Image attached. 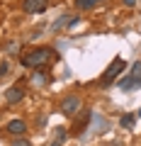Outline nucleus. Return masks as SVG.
<instances>
[{"label":"nucleus","instance_id":"f257e3e1","mask_svg":"<svg viewBox=\"0 0 141 146\" xmlns=\"http://www.w3.org/2000/svg\"><path fill=\"white\" fill-rule=\"evenodd\" d=\"M51 54H54V49H49V46L32 49V51H27L24 56H22V66H27V68H39V66H44V63L51 58Z\"/></svg>","mask_w":141,"mask_h":146},{"label":"nucleus","instance_id":"f03ea898","mask_svg":"<svg viewBox=\"0 0 141 146\" xmlns=\"http://www.w3.org/2000/svg\"><path fill=\"white\" fill-rule=\"evenodd\" d=\"M61 112L66 117L78 115V112H80V98H78V95H68V98H63L61 100Z\"/></svg>","mask_w":141,"mask_h":146},{"label":"nucleus","instance_id":"7ed1b4c3","mask_svg":"<svg viewBox=\"0 0 141 146\" xmlns=\"http://www.w3.org/2000/svg\"><path fill=\"white\" fill-rule=\"evenodd\" d=\"M122 71H124V61H122V58H115V61L110 63V68L105 71V76H102V85H110Z\"/></svg>","mask_w":141,"mask_h":146},{"label":"nucleus","instance_id":"20e7f679","mask_svg":"<svg viewBox=\"0 0 141 146\" xmlns=\"http://www.w3.org/2000/svg\"><path fill=\"white\" fill-rule=\"evenodd\" d=\"M46 3L49 0H24V12H29V15H39V12L46 10Z\"/></svg>","mask_w":141,"mask_h":146},{"label":"nucleus","instance_id":"39448f33","mask_svg":"<svg viewBox=\"0 0 141 146\" xmlns=\"http://www.w3.org/2000/svg\"><path fill=\"white\" fill-rule=\"evenodd\" d=\"M5 131H7V134H12V136H24L27 122H24V119H12V122H7Z\"/></svg>","mask_w":141,"mask_h":146},{"label":"nucleus","instance_id":"423d86ee","mask_svg":"<svg viewBox=\"0 0 141 146\" xmlns=\"http://www.w3.org/2000/svg\"><path fill=\"white\" fill-rule=\"evenodd\" d=\"M22 98H24V88H22V85H12V88H7V93H5V100L10 105L20 102Z\"/></svg>","mask_w":141,"mask_h":146},{"label":"nucleus","instance_id":"0eeeda50","mask_svg":"<svg viewBox=\"0 0 141 146\" xmlns=\"http://www.w3.org/2000/svg\"><path fill=\"white\" fill-rule=\"evenodd\" d=\"M134 85H141L139 80L134 78V76H129V78H124V80H119V88H122V90H131V88H134Z\"/></svg>","mask_w":141,"mask_h":146},{"label":"nucleus","instance_id":"6e6552de","mask_svg":"<svg viewBox=\"0 0 141 146\" xmlns=\"http://www.w3.org/2000/svg\"><path fill=\"white\" fill-rule=\"evenodd\" d=\"M32 83H34V85H46V83H49L46 73H44V71H37L34 76H32Z\"/></svg>","mask_w":141,"mask_h":146},{"label":"nucleus","instance_id":"1a4fd4ad","mask_svg":"<svg viewBox=\"0 0 141 146\" xmlns=\"http://www.w3.org/2000/svg\"><path fill=\"white\" fill-rule=\"evenodd\" d=\"M95 3L97 0H75V7L78 10H90V7H95Z\"/></svg>","mask_w":141,"mask_h":146},{"label":"nucleus","instance_id":"9d476101","mask_svg":"<svg viewBox=\"0 0 141 146\" xmlns=\"http://www.w3.org/2000/svg\"><path fill=\"white\" fill-rule=\"evenodd\" d=\"M66 136H68V131H66V129H58V134H56V139L51 141V146H63Z\"/></svg>","mask_w":141,"mask_h":146},{"label":"nucleus","instance_id":"9b49d317","mask_svg":"<svg viewBox=\"0 0 141 146\" xmlns=\"http://www.w3.org/2000/svg\"><path fill=\"white\" fill-rule=\"evenodd\" d=\"M134 122H136V115H131V112H129V115H124V117H122V119H119V124L129 129V127L134 124Z\"/></svg>","mask_w":141,"mask_h":146},{"label":"nucleus","instance_id":"f8f14e48","mask_svg":"<svg viewBox=\"0 0 141 146\" xmlns=\"http://www.w3.org/2000/svg\"><path fill=\"white\" fill-rule=\"evenodd\" d=\"M131 76H134V78L141 83V61H136V63H134V73H131Z\"/></svg>","mask_w":141,"mask_h":146},{"label":"nucleus","instance_id":"ddd939ff","mask_svg":"<svg viewBox=\"0 0 141 146\" xmlns=\"http://www.w3.org/2000/svg\"><path fill=\"white\" fill-rule=\"evenodd\" d=\"M10 146H32V144H29L27 139H22V136H20V139H15V141L10 144Z\"/></svg>","mask_w":141,"mask_h":146},{"label":"nucleus","instance_id":"4468645a","mask_svg":"<svg viewBox=\"0 0 141 146\" xmlns=\"http://www.w3.org/2000/svg\"><path fill=\"white\" fill-rule=\"evenodd\" d=\"M7 68H10V66H7V63H5V61L0 63V76H5V73H7Z\"/></svg>","mask_w":141,"mask_h":146},{"label":"nucleus","instance_id":"2eb2a0df","mask_svg":"<svg viewBox=\"0 0 141 146\" xmlns=\"http://www.w3.org/2000/svg\"><path fill=\"white\" fill-rule=\"evenodd\" d=\"M124 5H126V7H131V5H136V0H124Z\"/></svg>","mask_w":141,"mask_h":146}]
</instances>
